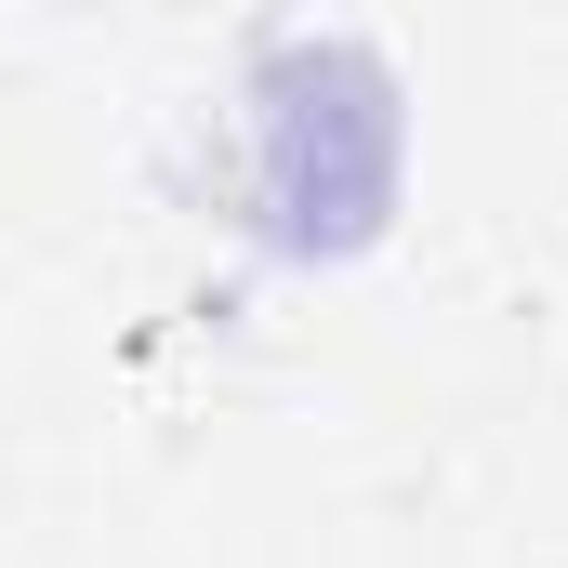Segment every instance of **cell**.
Here are the masks:
<instances>
[{
  "instance_id": "obj_1",
  "label": "cell",
  "mask_w": 568,
  "mask_h": 568,
  "mask_svg": "<svg viewBox=\"0 0 568 568\" xmlns=\"http://www.w3.org/2000/svg\"><path fill=\"white\" fill-rule=\"evenodd\" d=\"M397 199V80L371 40H278L252 67V225L278 252H357Z\"/></svg>"
}]
</instances>
